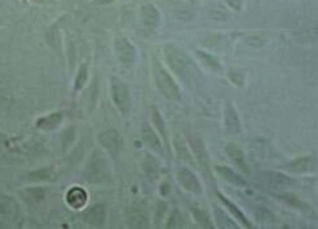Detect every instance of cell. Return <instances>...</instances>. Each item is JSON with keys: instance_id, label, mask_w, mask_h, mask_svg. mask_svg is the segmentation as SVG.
Instances as JSON below:
<instances>
[{"instance_id": "f546056e", "label": "cell", "mask_w": 318, "mask_h": 229, "mask_svg": "<svg viewBox=\"0 0 318 229\" xmlns=\"http://www.w3.org/2000/svg\"><path fill=\"white\" fill-rule=\"evenodd\" d=\"M255 217L261 222H272L274 221V216L270 212L267 208H258V211L255 212Z\"/></svg>"}, {"instance_id": "7402d4cb", "label": "cell", "mask_w": 318, "mask_h": 229, "mask_svg": "<svg viewBox=\"0 0 318 229\" xmlns=\"http://www.w3.org/2000/svg\"><path fill=\"white\" fill-rule=\"evenodd\" d=\"M29 181H33V182H40V181H55L57 179V173L51 169H40L36 170V172L29 173L28 176Z\"/></svg>"}, {"instance_id": "d590c367", "label": "cell", "mask_w": 318, "mask_h": 229, "mask_svg": "<svg viewBox=\"0 0 318 229\" xmlns=\"http://www.w3.org/2000/svg\"><path fill=\"white\" fill-rule=\"evenodd\" d=\"M37 3H46V2H51V0H34Z\"/></svg>"}, {"instance_id": "7c38bea8", "label": "cell", "mask_w": 318, "mask_h": 229, "mask_svg": "<svg viewBox=\"0 0 318 229\" xmlns=\"http://www.w3.org/2000/svg\"><path fill=\"white\" fill-rule=\"evenodd\" d=\"M142 20L148 29H156L160 24V14L157 8L149 3L144 4L142 7Z\"/></svg>"}, {"instance_id": "1f68e13d", "label": "cell", "mask_w": 318, "mask_h": 229, "mask_svg": "<svg viewBox=\"0 0 318 229\" xmlns=\"http://www.w3.org/2000/svg\"><path fill=\"white\" fill-rule=\"evenodd\" d=\"M168 228H177V226H181V217H179V213L177 212H173V215L170 216L169 222L166 224Z\"/></svg>"}, {"instance_id": "e0dca14e", "label": "cell", "mask_w": 318, "mask_h": 229, "mask_svg": "<svg viewBox=\"0 0 318 229\" xmlns=\"http://www.w3.org/2000/svg\"><path fill=\"white\" fill-rule=\"evenodd\" d=\"M216 170H218V173H219L222 178L226 179L227 182L232 183L233 186L246 187L245 179H242V177L240 176V174H237L236 172H233L232 169H229L227 166H218Z\"/></svg>"}, {"instance_id": "277c9868", "label": "cell", "mask_w": 318, "mask_h": 229, "mask_svg": "<svg viewBox=\"0 0 318 229\" xmlns=\"http://www.w3.org/2000/svg\"><path fill=\"white\" fill-rule=\"evenodd\" d=\"M19 217V206L16 200L8 195L0 194V226L7 228Z\"/></svg>"}, {"instance_id": "30bf717a", "label": "cell", "mask_w": 318, "mask_h": 229, "mask_svg": "<svg viewBox=\"0 0 318 229\" xmlns=\"http://www.w3.org/2000/svg\"><path fill=\"white\" fill-rule=\"evenodd\" d=\"M106 220V208L103 204H93L84 212V221L90 226H102Z\"/></svg>"}, {"instance_id": "cb8c5ba5", "label": "cell", "mask_w": 318, "mask_h": 229, "mask_svg": "<svg viewBox=\"0 0 318 229\" xmlns=\"http://www.w3.org/2000/svg\"><path fill=\"white\" fill-rule=\"evenodd\" d=\"M152 121L156 129L159 130V133L161 134L164 139H165V142H168V134H166V129H165V121H164V118L161 117L160 111L156 109L155 106L152 107Z\"/></svg>"}, {"instance_id": "3957f363", "label": "cell", "mask_w": 318, "mask_h": 229, "mask_svg": "<svg viewBox=\"0 0 318 229\" xmlns=\"http://www.w3.org/2000/svg\"><path fill=\"white\" fill-rule=\"evenodd\" d=\"M112 98L123 116H127L130 113L131 96H130L129 88L118 77H112Z\"/></svg>"}, {"instance_id": "4316f807", "label": "cell", "mask_w": 318, "mask_h": 229, "mask_svg": "<svg viewBox=\"0 0 318 229\" xmlns=\"http://www.w3.org/2000/svg\"><path fill=\"white\" fill-rule=\"evenodd\" d=\"M198 57L200 58L202 63L205 64V67H208L211 70L214 71H219L220 70V63L219 60L216 59L215 57H212L209 54L203 53V51H198Z\"/></svg>"}, {"instance_id": "44dd1931", "label": "cell", "mask_w": 318, "mask_h": 229, "mask_svg": "<svg viewBox=\"0 0 318 229\" xmlns=\"http://www.w3.org/2000/svg\"><path fill=\"white\" fill-rule=\"evenodd\" d=\"M174 146H176L177 155H178L179 159L182 160V161H185V163L190 164V165H195V163H194V160H192L191 157V153L187 150V146H186L183 138H181L179 135L176 136V139H174Z\"/></svg>"}, {"instance_id": "83f0119b", "label": "cell", "mask_w": 318, "mask_h": 229, "mask_svg": "<svg viewBox=\"0 0 318 229\" xmlns=\"http://www.w3.org/2000/svg\"><path fill=\"white\" fill-rule=\"evenodd\" d=\"M216 211V220H218V225L220 226V228H236V224H233L232 221H231V219H229L228 216L226 215V213L223 212L222 209L219 208H215Z\"/></svg>"}, {"instance_id": "9c48e42d", "label": "cell", "mask_w": 318, "mask_h": 229, "mask_svg": "<svg viewBox=\"0 0 318 229\" xmlns=\"http://www.w3.org/2000/svg\"><path fill=\"white\" fill-rule=\"evenodd\" d=\"M177 177H178V182L181 183V186L183 189H186L190 193L200 194V191H202L200 182L191 170H189L187 168H181L177 173Z\"/></svg>"}, {"instance_id": "d6986e66", "label": "cell", "mask_w": 318, "mask_h": 229, "mask_svg": "<svg viewBox=\"0 0 318 229\" xmlns=\"http://www.w3.org/2000/svg\"><path fill=\"white\" fill-rule=\"evenodd\" d=\"M218 195H219V199L222 200L223 204H224V206L227 207V209H228L229 212H231L233 216H235V219L237 220V221L241 222L242 225L246 226V228H250V226H252V225H250V222L248 221V219H246V216L244 215V213H242V211L239 208V207L236 206V204H233V203L231 202V200H229L228 198H226V196L222 195V194H218Z\"/></svg>"}, {"instance_id": "f1b7e54d", "label": "cell", "mask_w": 318, "mask_h": 229, "mask_svg": "<svg viewBox=\"0 0 318 229\" xmlns=\"http://www.w3.org/2000/svg\"><path fill=\"white\" fill-rule=\"evenodd\" d=\"M86 79H88V66H86V64H83V66L80 67L76 80H75V89H81L84 86V84L86 83Z\"/></svg>"}, {"instance_id": "484cf974", "label": "cell", "mask_w": 318, "mask_h": 229, "mask_svg": "<svg viewBox=\"0 0 318 229\" xmlns=\"http://www.w3.org/2000/svg\"><path fill=\"white\" fill-rule=\"evenodd\" d=\"M45 193L42 189H28L23 193V198L28 203H38L43 199Z\"/></svg>"}, {"instance_id": "ffe728a7", "label": "cell", "mask_w": 318, "mask_h": 229, "mask_svg": "<svg viewBox=\"0 0 318 229\" xmlns=\"http://www.w3.org/2000/svg\"><path fill=\"white\" fill-rule=\"evenodd\" d=\"M311 165H313V159L310 156H304L295 159L293 161L288 163L285 165V168L289 170V172L293 173H305L310 170Z\"/></svg>"}, {"instance_id": "5b68a950", "label": "cell", "mask_w": 318, "mask_h": 229, "mask_svg": "<svg viewBox=\"0 0 318 229\" xmlns=\"http://www.w3.org/2000/svg\"><path fill=\"white\" fill-rule=\"evenodd\" d=\"M114 49H116L117 57L122 63V66L126 67V68H131L135 63L136 58V50L133 46V43L125 37H118L116 40V43H114Z\"/></svg>"}, {"instance_id": "d4e9b609", "label": "cell", "mask_w": 318, "mask_h": 229, "mask_svg": "<svg viewBox=\"0 0 318 229\" xmlns=\"http://www.w3.org/2000/svg\"><path fill=\"white\" fill-rule=\"evenodd\" d=\"M143 165H144V170H146V173L148 174V176L156 177L157 174H159V170H160L159 163H157V161L155 160V157H152L151 155H146Z\"/></svg>"}, {"instance_id": "7a4b0ae2", "label": "cell", "mask_w": 318, "mask_h": 229, "mask_svg": "<svg viewBox=\"0 0 318 229\" xmlns=\"http://www.w3.org/2000/svg\"><path fill=\"white\" fill-rule=\"evenodd\" d=\"M155 79L159 89L164 93V96L169 100H179L181 98V92H179V88L177 86L176 81L173 80V77L170 76L168 71L164 68L159 62L155 63Z\"/></svg>"}, {"instance_id": "e575fe53", "label": "cell", "mask_w": 318, "mask_h": 229, "mask_svg": "<svg viewBox=\"0 0 318 229\" xmlns=\"http://www.w3.org/2000/svg\"><path fill=\"white\" fill-rule=\"evenodd\" d=\"M4 140H6V135H3V134H0V144H3Z\"/></svg>"}, {"instance_id": "8fae6325", "label": "cell", "mask_w": 318, "mask_h": 229, "mask_svg": "<svg viewBox=\"0 0 318 229\" xmlns=\"http://www.w3.org/2000/svg\"><path fill=\"white\" fill-rule=\"evenodd\" d=\"M262 178L266 183H269L270 186L275 189H283V187H289L293 185V179L285 176L284 173L274 172V170L265 172L262 174Z\"/></svg>"}, {"instance_id": "52a82bcc", "label": "cell", "mask_w": 318, "mask_h": 229, "mask_svg": "<svg viewBox=\"0 0 318 229\" xmlns=\"http://www.w3.org/2000/svg\"><path fill=\"white\" fill-rule=\"evenodd\" d=\"M125 217H126L130 228L142 229L148 226V215H147L146 209L142 207H127L125 211Z\"/></svg>"}, {"instance_id": "ac0fdd59", "label": "cell", "mask_w": 318, "mask_h": 229, "mask_svg": "<svg viewBox=\"0 0 318 229\" xmlns=\"http://www.w3.org/2000/svg\"><path fill=\"white\" fill-rule=\"evenodd\" d=\"M224 122L231 133H239L240 131V121L239 116L236 113V110L231 103H227L226 110H224Z\"/></svg>"}, {"instance_id": "836d02e7", "label": "cell", "mask_w": 318, "mask_h": 229, "mask_svg": "<svg viewBox=\"0 0 318 229\" xmlns=\"http://www.w3.org/2000/svg\"><path fill=\"white\" fill-rule=\"evenodd\" d=\"M227 2H228V4L233 10L239 11L241 8V0H227Z\"/></svg>"}, {"instance_id": "8d00e7d4", "label": "cell", "mask_w": 318, "mask_h": 229, "mask_svg": "<svg viewBox=\"0 0 318 229\" xmlns=\"http://www.w3.org/2000/svg\"><path fill=\"white\" fill-rule=\"evenodd\" d=\"M189 2H196V0H189Z\"/></svg>"}, {"instance_id": "603a6c76", "label": "cell", "mask_w": 318, "mask_h": 229, "mask_svg": "<svg viewBox=\"0 0 318 229\" xmlns=\"http://www.w3.org/2000/svg\"><path fill=\"white\" fill-rule=\"evenodd\" d=\"M191 213H192V216H194V219L196 220V222H198L199 225L202 226V228H207V229L214 228L209 217L205 215L200 208H198V207H191Z\"/></svg>"}, {"instance_id": "9a60e30c", "label": "cell", "mask_w": 318, "mask_h": 229, "mask_svg": "<svg viewBox=\"0 0 318 229\" xmlns=\"http://www.w3.org/2000/svg\"><path fill=\"white\" fill-rule=\"evenodd\" d=\"M63 121V114L62 113H51L49 116H45L42 118L37 121L36 127L40 130H45V131H50V130L57 129L60 123Z\"/></svg>"}, {"instance_id": "4fadbf2b", "label": "cell", "mask_w": 318, "mask_h": 229, "mask_svg": "<svg viewBox=\"0 0 318 229\" xmlns=\"http://www.w3.org/2000/svg\"><path fill=\"white\" fill-rule=\"evenodd\" d=\"M66 199H67V203H68L72 208L79 209L86 203V200H88V195H86L85 190L81 189V187H79V186H75V187H72V189L68 190V193H67V195H66Z\"/></svg>"}, {"instance_id": "2e32d148", "label": "cell", "mask_w": 318, "mask_h": 229, "mask_svg": "<svg viewBox=\"0 0 318 229\" xmlns=\"http://www.w3.org/2000/svg\"><path fill=\"white\" fill-rule=\"evenodd\" d=\"M227 155H228V157L231 159V161H232L233 164H235L237 168H239L240 170H242V172H249V168H248V164H246V160H245V156H244V153H242V151L240 150L239 147H236L233 146V144H229L228 147H227Z\"/></svg>"}, {"instance_id": "6da1fadb", "label": "cell", "mask_w": 318, "mask_h": 229, "mask_svg": "<svg viewBox=\"0 0 318 229\" xmlns=\"http://www.w3.org/2000/svg\"><path fill=\"white\" fill-rule=\"evenodd\" d=\"M165 57L170 68L181 77L189 76L192 71V63L190 58L181 49L173 45L165 47Z\"/></svg>"}, {"instance_id": "8992f818", "label": "cell", "mask_w": 318, "mask_h": 229, "mask_svg": "<svg viewBox=\"0 0 318 229\" xmlns=\"http://www.w3.org/2000/svg\"><path fill=\"white\" fill-rule=\"evenodd\" d=\"M98 142L99 144H101L110 155H113V156L120 155L123 150L122 135L114 129L105 130V131H102V133L99 134Z\"/></svg>"}, {"instance_id": "d6a6232c", "label": "cell", "mask_w": 318, "mask_h": 229, "mask_svg": "<svg viewBox=\"0 0 318 229\" xmlns=\"http://www.w3.org/2000/svg\"><path fill=\"white\" fill-rule=\"evenodd\" d=\"M165 209H166V204L164 202H160L159 204H157V220H160L161 217H163L164 213H165Z\"/></svg>"}, {"instance_id": "4dcf8cb0", "label": "cell", "mask_w": 318, "mask_h": 229, "mask_svg": "<svg viewBox=\"0 0 318 229\" xmlns=\"http://www.w3.org/2000/svg\"><path fill=\"white\" fill-rule=\"evenodd\" d=\"M282 199H284L285 203H288V204H291V206L295 207V208L308 209V206H306L305 203H302L301 200L295 198L293 195H284V196H282Z\"/></svg>"}, {"instance_id": "5bb4252c", "label": "cell", "mask_w": 318, "mask_h": 229, "mask_svg": "<svg viewBox=\"0 0 318 229\" xmlns=\"http://www.w3.org/2000/svg\"><path fill=\"white\" fill-rule=\"evenodd\" d=\"M142 136L144 143L151 148L152 151L157 153H163V146H161V142H160L159 136L152 130V127H149L148 125H144L142 130Z\"/></svg>"}, {"instance_id": "ba28073f", "label": "cell", "mask_w": 318, "mask_h": 229, "mask_svg": "<svg viewBox=\"0 0 318 229\" xmlns=\"http://www.w3.org/2000/svg\"><path fill=\"white\" fill-rule=\"evenodd\" d=\"M189 143L191 147L192 152L195 155L196 160H198L199 165L202 168L203 174L204 176L209 177V164H208V155H207V151H205V146L203 144V142L195 136H190Z\"/></svg>"}]
</instances>
